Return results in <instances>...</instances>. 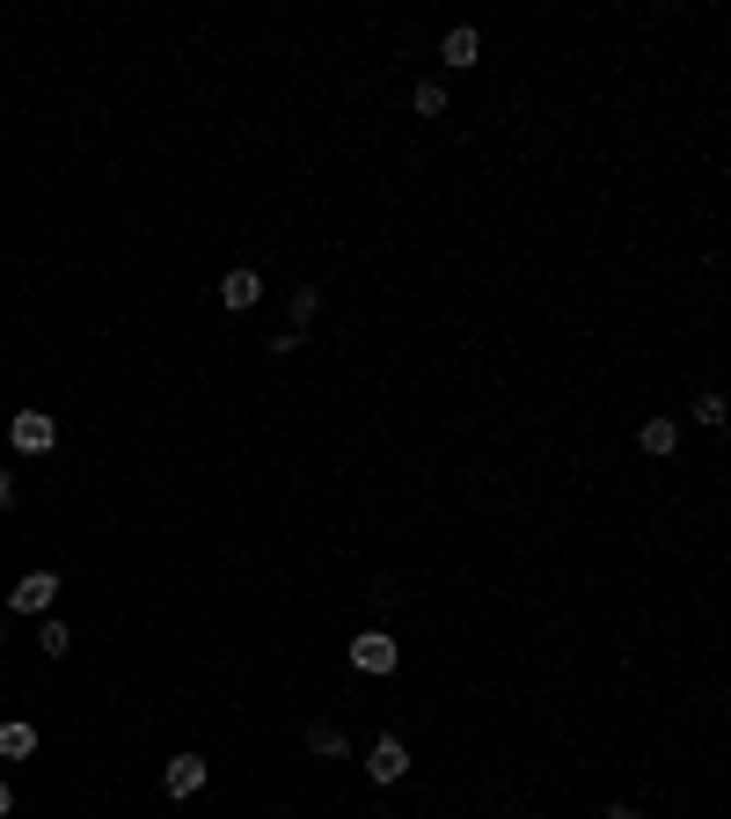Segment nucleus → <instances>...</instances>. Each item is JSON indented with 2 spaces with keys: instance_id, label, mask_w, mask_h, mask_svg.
Here are the masks:
<instances>
[{
  "instance_id": "f257e3e1",
  "label": "nucleus",
  "mask_w": 731,
  "mask_h": 819,
  "mask_svg": "<svg viewBox=\"0 0 731 819\" xmlns=\"http://www.w3.org/2000/svg\"><path fill=\"white\" fill-rule=\"evenodd\" d=\"M8 447L23 461H45L51 447H59V417H51V410H15V417H8Z\"/></svg>"
},
{
  "instance_id": "f03ea898",
  "label": "nucleus",
  "mask_w": 731,
  "mask_h": 819,
  "mask_svg": "<svg viewBox=\"0 0 731 819\" xmlns=\"http://www.w3.org/2000/svg\"><path fill=\"white\" fill-rule=\"evenodd\" d=\"M351 666H359V674H395V666H403V644H395V629H359V637H351Z\"/></svg>"
},
{
  "instance_id": "7ed1b4c3",
  "label": "nucleus",
  "mask_w": 731,
  "mask_h": 819,
  "mask_svg": "<svg viewBox=\"0 0 731 819\" xmlns=\"http://www.w3.org/2000/svg\"><path fill=\"white\" fill-rule=\"evenodd\" d=\"M51 601H59V571H23V579L8 585V607H15V615H37V622H45Z\"/></svg>"
},
{
  "instance_id": "20e7f679",
  "label": "nucleus",
  "mask_w": 731,
  "mask_h": 819,
  "mask_svg": "<svg viewBox=\"0 0 731 819\" xmlns=\"http://www.w3.org/2000/svg\"><path fill=\"white\" fill-rule=\"evenodd\" d=\"M366 775H373V783H403V775H410V747H403L395 732H381V739L366 747Z\"/></svg>"
},
{
  "instance_id": "39448f33",
  "label": "nucleus",
  "mask_w": 731,
  "mask_h": 819,
  "mask_svg": "<svg viewBox=\"0 0 731 819\" xmlns=\"http://www.w3.org/2000/svg\"><path fill=\"white\" fill-rule=\"evenodd\" d=\"M256 300H264V278H256L249 264H235L227 278H219V308H227V314H249Z\"/></svg>"
},
{
  "instance_id": "423d86ee",
  "label": "nucleus",
  "mask_w": 731,
  "mask_h": 819,
  "mask_svg": "<svg viewBox=\"0 0 731 819\" xmlns=\"http://www.w3.org/2000/svg\"><path fill=\"white\" fill-rule=\"evenodd\" d=\"M161 791L169 797H197L205 791V753H176L169 769H161Z\"/></svg>"
},
{
  "instance_id": "0eeeda50",
  "label": "nucleus",
  "mask_w": 731,
  "mask_h": 819,
  "mask_svg": "<svg viewBox=\"0 0 731 819\" xmlns=\"http://www.w3.org/2000/svg\"><path fill=\"white\" fill-rule=\"evenodd\" d=\"M636 447H644L651 461H666L673 447H681V425H673V417H644V425H636Z\"/></svg>"
},
{
  "instance_id": "6e6552de",
  "label": "nucleus",
  "mask_w": 731,
  "mask_h": 819,
  "mask_svg": "<svg viewBox=\"0 0 731 819\" xmlns=\"http://www.w3.org/2000/svg\"><path fill=\"white\" fill-rule=\"evenodd\" d=\"M308 753H322V761H344V753H351V739H344V724L315 717V724H308Z\"/></svg>"
},
{
  "instance_id": "1a4fd4ad",
  "label": "nucleus",
  "mask_w": 731,
  "mask_h": 819,
  "mask_svg": "<svg viewBox=\"0 0 731 819\" xmlns=\"http://www.w3.org/2000/svg\"><path fill=\"white\" fill-rule=\"evenodd\" d=\"M29 753H37V724L8 717V724H0V761H29Z\"/></svg>"
},
{
  "instance_id": "9d476101",
  "label": "nucleus",
  "mask_w": 731,
  "mask_h": 819,
  "mask_svg": "<svg viewBox=\"0 0 731 819\" xmlns=\"http://www.w3.org/2000/svg\"><path fill=\"white\" fill-rule=\"evenodd\" d=\"M476 51H483V37H476V29H446V37H439V59H446V67H476Z\"/></svg>"
},
{
  "instance_id": "9b49d317",
  "label": "nucleus",
  "mask_w": 731,
  "mask_h": 819,
  "mask_svg": "<svg viewBox=\"0 0 731 819\" xmlns=\"http://www.w3.org/2000/svg\"><path fill=\"white\" fill-rule=\"evenodd\" d=\"M286 314H292V330H308V322L322 314V286H292L286 293Z\"/></svg>"
},
{
  "instance_id": "f8f14e48",
  "label": "nucleus",
  "mask_w": 731,
  "mask_h": 819,
  "mask_svg": "<svg viewBox=\"0 0 731 819\" xmlns=\"http://www.w3.org/2000/svg\"><path fill=\"white\" fill-rule=\"evenodd\" d=\"M37 651H45V658H67V651H73V629L59 622V615H45V622H37Z\"/></svg>"
},
{
  "instance_id": "ddd939ff",
  "label": "nucleus",
  "mask_w": 731,
  "mask_h": 819,
  "mask_svg": "<svg viewBox=\"0 0 731 819\" xmlns=\"http://www.w3.org/2000/svg\"><path fill=\"white\" fill-rule=\"evenodd\" d=\"M410 110H417V118H446V88H439V81H417Z\"/></svg>"
},
{
  "instance_id": "4468645a",
  "label": "nucleus",
  "mask_w": 731,
  "mask_h": 819,
  "mask_svg": "<svg viewBox=\"0 0 731 819\" xmlns=\"http://www.w3.org/2000/svg\"><path fill=\"white\" fill-rule=\"evenodd\" d=\"M695 425H703V432H717V425H724V395H717V388H703V395H695Z\"/></svg>"
},
{
  "instance_id": "2eb2a0df",
  "label": "nucleus",
  "mask_w": 731,
  "mask_h": 819,
  "mask_svg": "<svg viewBox=\"0 0 731 819\" xmlns=\"http://www.w3.org/2000/svg\"><path fill=\"white\" fill-rule=\"evenodd\" d=\"M15 506V468H0V512Z\"/></svg>"
},
{
  "instance_id": "dca6fc26",
  "label": "nucleus",
  "mask_w": 731,
  "mask_h": 819,
  "mask_svg": "<svg viewBox=\"0 0 731 819\" xmlns=\"http://www.w3.org/2000/svg\"><path fill=\"white\" fill-rule=\"evenodd\" d=\"M600 819H644V812H636V805H608V812H600Z\"/></svg>"
},
{
  "instance_id": "f3484780",
  "label": "nucleus",
  "mask_w": 731,
  "mask_h": 819,
  "mask_svg": "<svg viewBox=\"0 0 731 819\" xmlns=\"http://www.w3.org/2000/svg\"><path fill=\"white\" fill-rule=\"evenodd\" d=\"M8 812H15V791H8V783H0V819H8Z\"/></svg>"
},
{
  "instance_id": "a211bd4d",
  "label": "nucleus",
  "mask_w": 731,
  "mask_h": 819,
  "mask_svg": "<svg viewBox=\"0 0 731 819\" xmlns=\"http://www.w3.org/2000/svg\"><path fill=\"white\" fill-rule=\"evenodd\" d=\"M0 674H8V666H0Z\"/></svg>"
}]
</instances>
